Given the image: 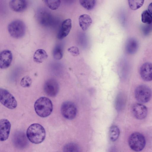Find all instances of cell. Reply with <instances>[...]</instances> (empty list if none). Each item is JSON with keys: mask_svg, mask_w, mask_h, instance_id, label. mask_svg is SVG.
Instances as JSON below:
<instances>
[{"mask_svg": "<svg viewBox=\"0 0 152 152\" xmlns=\"http://www.w3.org/2000/svg\"><path fill=\"white\" fill-rule=\"evenodd\" d=\"M10 35L15 38L22 37L26 32V28L24 22L20 20H15L11 22L8 26Z\"/></svg>", "mask_w": 152, "mask_h": 152, "instance_id": "cell-5", "label": "cell"}, {"mask_svg": "<svg viewBox=\"0 0 152 152\" xmlns=\"http://www.w3.org/2000/svg\"><path fill=\"white\" fill-rule=\"evenodd\" d=\"M0 101L6 107L10 109L15 108L17 106V102L14 96L7 90L0 88Z\"/></svg>", "mask_w": 152, "mask_h": 152, "instance_id": "cell-7", "label": "cell"}, {"mask_svg": "<svg viewBox=\"0 0 152 152\" xmlns=\"http://www.w3.org/2000/svg\"><path fill=\"white\" fill-rule=\"evenodd\" d=\"M46 5L51 10H56L59 7L61 1L60 0H44Z\"/></svg>", "mask_w": 152, "mask_h": 152, "instance_id": "cell-26", "label": "cell"}, {"mask_svg": "<svg viewBox=\"0 0 152 152\" xmlns=\"http://www.w3.org/2000/svg\"><path fill=\"white\" fill-rule=\"evenodd\" d=\"M140 74L142 79L145 81L152 80V63L146 62L141 66Z\"/></svg>", "mask_w": 152, "mask_h": 152, "instance_id": "cell-14", "label": "cell"}, {"mask_svg": "<svg viewBox=\"0 0 152 152\" xmlns=\"http://www.w3.org/2000/svg\"><path fill=\"white\" fill-rule=\"evenodd\" d=\"M10 8L16 12H21L25 10L27 8L28 3L24 0H12L9 3Z\"/></svg>", "mask_w": 152, "mask_h": 152, "instance_id": "cell-16", "label": "cell"}, {"mask_svg": "<svg viewBox=\"0 0 152 152\" xmlns=\"http://www.w3.org/2000/svg\"><path fill=\"white\" fill-rule=\"evenodd\" d=\"M141 20L144 23L150 24L152 23V15L147 10L144 11L141 14Z\"/></svg>", "mask_w": 152, "mask_h": 152, "instance_id": "cell-24", "label": "cell"}, {"mask_svg": "<svg viewBox=\"0 0 152 152\" xmlns=\"http://www.w3.org/2000/svg\"><path fill=\"white\" fill-rule=\"evenodd\" d=\"M146 144L145 137L142 134L135 132L132 134L128 139V144L133 151L139 152L144 148Z\"/></svg>", "mask_w": 152, "mask_h": 152, "instance_id": "cell-4", "label": "cell"}, {"mask_svg": "<svg viewBox=\"0 0 152 152\" xmlns=\"http://www.w3.org/2000/svg\"><path fill=\"white\" fill-rule=\"evenodd\" d=\"M11 124L7 119H2L0 121V140L3 141L8 138L10 130Z\"/></svg>", "mask_w": 152, "mask_h": 152, "instance_id": "cell-15", "label": "cell"}, {"mask_svg": "<svg viewBox=\"0 0 152 152\" xmlns=\"http://www.w3.org/2000/svg\"><path fill=\"white\" fill-rule=\"evenodd\" d=\"M138 46L137 41L135 38H130L127 41L125 47L126 50L129 54H134L137 51Z\"/></svg>", "mask_w": 152, "mask_h": 152, "instance_id": "cell-17", "label": "cell"}, {"mask_svg": "<svg viewBox=\"0 0 152 152\" xmlns=\"http://www.w3.org/2000/svg\"><path fill=\"white\" fill-rule=\"evenodd\" d=\"M142 30L144 34L147 35L152 30V23L150 24H147L142 28Z\"/></svg>", "mask_w": 152, "mask_h": 152, "instance_id": "cell-30", "label": "cell"}, {"mask_svg": "<svg viewBox=\"0 0 152 152\" xmlns=\"http://www.w3.org/2000/svg\"><path fill=\"white\" fill-rule=\"evenodd\" d=\"M32 81L30 77L28 76L23 77L21 80L20 84L24 88L28 87L30 86Z\"/></svg>", "mask_w": 152, "mask_h": 152, "instance_id": "cell-27", "label": "cell"}, {"mask_svg": "<svg viewBox=\"0 0 152 152\" xmlns=\"http://www.w3.org/2000/svg\"><path fill=\"white\" fill-rule=\"evenodd\" d=\"M45 131L40 124L34 123L30 125L26 132V136L32 143L38 144L42 142L45 137Z\"/></svg>", "mask_w": 152, "mask_h": 152, "instance_id": "cell-1", "label": "cell"}, {"mask_svg": "<svg viewBox=\"0 0 152 152\" xmlns=\"http://www.w3.org/2000/svg\"><path fill=\"white\" fill-rule=\"evenodd\" d=\"M27 137L22 132L17 131L15 133L12 137V141L14 145L19 149H23L28 144Z\"/></svg>", "mask_w": 152, "mask_h": 152, "instance_id": "cell-10", "label": "cell"}, {"mask_svg": "<svg viewBox=\"0 0 152 152\" xmlns=\"http://www.w3.org/2000/svg\"><path fill=\"white\" fill-rule=\"evenodd\" d=\"M121 95H119L117 96L116 100V108L118 110H120L121 108V104L123 105V102H124V99H122L123 97L121 96Z\"/></svg>", "mask_w": 152, "mask_h": 152, "instance_id": "cell-29", "label": "cell"}, {"mask_svg": "<svg viewBox=\"0 0 152 152\" xmlns=\"http://www.w3.org/2000/svg\"><path fill=\"white\" fill-rule=\"evenodd\" d=\"M120 134V130L118 126L115 125L112 126L109 132V137L110 140L112 142L116 140L119 137Z\"/></svg>", "mask_w": 152, "mask_h": 152, "instance_id": "cell-20", "label": "cell"}, {"mask_svg": "<svg viewBox=\"0 0 152 152\" xmlns=\"http://www.w3.org/2000/svg\"><path fill=\"white\" fill-rule=\"evenodd\" d=\"M35 111L39 116L45 118L49 116L53 110V105L51 100L44 96L38 99L34 104Z\"/></svg>", "mask_w": 152, "mask_h": 152, "instance_id": "cell-2", "label": "cell"}, {"mask_svg": "<svg viewBox=\"0 0 152 152\" xmlns=\"http://www.w3.org/2000/svg\"><path fill=\"white\" fill-rule=\"evenodd\" d=\"M72 27V20L67 19L64 20L61 25L57 35L58 39H62L66 37L69 33Z\"/></svg>", "mask_w": 152, "mask_h": 152, "instance_id": "cell-12", "label": "cell"}, {"mask_svg": "<svg viewBox=\"0 0 152 152\" xmlns=\"http://www.w3.org/2000/svg\"><path fill=\"white\" fill-rule=\"evenodd\" d=\"M132 110L133 115L137 119H143L147 115L148 110L147 107L140 103L134 104L132 106Z\"/></svg>", "mask_w": 152, "mask_h": 152, "instance_id": "cell-11", "label": "cell"}, {"mask_svg": "<svg viewBox=\"0 0 152 152\" xmlns=\"http://www.w3.org/2000/svg\"><path fill=\"white\" fill-rule=\"evenodd\" d=\"M61 110L62 115L68 120L73 119L77 113V109L75 104L70 101H66L61 105Z\"/></svg>", "mask_w": 152, "mask_h": 152, "instance_id": "cell-8", "label": "cell"}, {"mask_svg": "<svg viewBox=\"0 0 152 152\" xmlns=\"http://www.w3.org/2000/svg\"><path fill=\"white\" fill-rule=\"evenodd\" d=\"M136 99L140 103H145L151 99L152 93L151 89L147 86L141 85L138 86L134 92Z\"/></svg>", "mask_w": 152, "mask_h": 152, "instance_id": "cell-6", "label": "cell"}, {"mask_svg": "<svg viewBox=\"0 0 152 152\" xmlns=\"http://www.w3.org/2000/svg\"><path fill=\"white\" fill-rule=\"evenodd\" d=\"M43 89L47 95L50 97H54L58 92L59 86L56 80L50 78L45 81Z\"/></svg>", "mask_w": 152, "mask_h": 152, "instance_id": "cell-9", "label": "cell"}, {"mask_svg": "<svg viewBox=\"0 0 152 152\" xmlns=\"http://www.w3.org/2000/svg\"><path fill=\"white\" fill-rule=\"evenodd\" d=\"M12 59V55L10 51L5 50L1 52L0 54V67L1 69L8 67Z\"/></svg>", "mask_w": 152, "mask_h": 152, "instance_id": "cell-13", "label": "cell"}, {"mask_svg": "<svg viewBox=\"0 0 152 152\" xmlns=\"http://www.w3.org/2000/svg\"><path fill=\"white\" fill-rule=\"evenodd\" d=\"M130 8L132 10H137L141 7L144 3L143 0H130L128 1Z\"/></svg>", "mask_w": 152, "mask_h": 152, "instance_id": "cell-23", "label": "cell"}, {"mask_svg": "<svg viewBox=\"0 0 152 152\" xmlns=\"http://www.w3.org/2000/svg\"><path fill=\"white\" fill-rule=\"evenodd\" d=\"M78 21L80 27L83 31L87 30L92 23V20L91 17L86 14H83L79 16Z\"/></svg>", "mask_w": 152, "mask_h": 152, "instance_id": "cell-18", "label": "cell"}, {"mask_svg": "<svg viewBox=\"0 0 152 152\" xmlns=\"http://www.w3.org/2000/svg\"><path fill=\"white\" fill-rule=\"evenodd\" d=\"M48 56L46 52L43 49H38L34 53V61L37 63H41L48 58Z\"/></svg>", "mask_w": 152, "mask_h": 152, "instance_id": "cell-19", "label": "cell"}, {"mask_svg": "<svg viewBox=\"0 0 152 152\" xmlns=\"http://www.w3.org/2000/svg\"><path fill=\"white\" fill-rule=\"evenodd\" d=\"M63 152H79V148L76 143L70 142L64 145L63 149Z\"/></svg>", "mask_w": 152, "mask_h": 152, "instance_id": "cell-22", "label": "cell"}, {"mask_svg": "<svg viewBox=\"0 0 152 152\" xmlns=\"http://www.w3.org/2000/svg\"><path fill=\"white\" fill-rule=\"evenodd\" d=\"M68 51L73 56H77L79 54V51L77 47L72 46L68 49Z\"/></svg>", "mask_w": 152, "mask_h": 152, "instance_id": "cell-28", "label": "cell"}, {"mask_svg": "<svg viewBox=\"0 0 152 152\" xmlns=\"http://www.w3.org/2000/svg\"><path fill=\"white\" fill-rule=\"evenodd\" d=\"M148 11L152 15V2L149 4L148 8Z\"/></svg>", "mask_w": 152, "mask_h": 152, "instance_id": "cell-31", "label": "cell"}, {"mask_svg": "<svg viewBox=\"0 0 152 152\" xmlns=\"http://www.w3.org/2000/svg\"><path fill=\"white\" fill-rule=\"evenodd\" d=\"M79 2L81 5L88 10L93 9L96 4V1L95 0H80Z\"/></svg>", "mask_w": 152, "mask_h": 152, "instance_id": "cell-21", "label": "cell"}, {"mask_svg": "<svg viewBox=\"0 0 152 152\" xmlns=\"http://www.w3.org/2000/svg\"><path fill=\"white\" fill-rule=\"evenodd\" d=\"M53 55L54 58L56 60H59L62 58L63 52L61 46L57 45L55 47L53 50Z\"/></svg>", "mask_w": 152, "mask_h": 152, "instance_id": "cell-25", "label": "cell"}, {"mask_svg": "<svg viewBox=\"0 0 152 152\" xmlns=\"http://www.w3.org/2000/svg\"><path fill=\"white\" fill-rule=\"evenodd\" d=\"M36 18L38 23L43 26L50 27L56 23L55 18L48 10L44 8L37 10Z\"/></svg>", "mask_w": 152, "mask_h": 152, "instance_id": "cell-3", "label": "cell"}]
</instances>
